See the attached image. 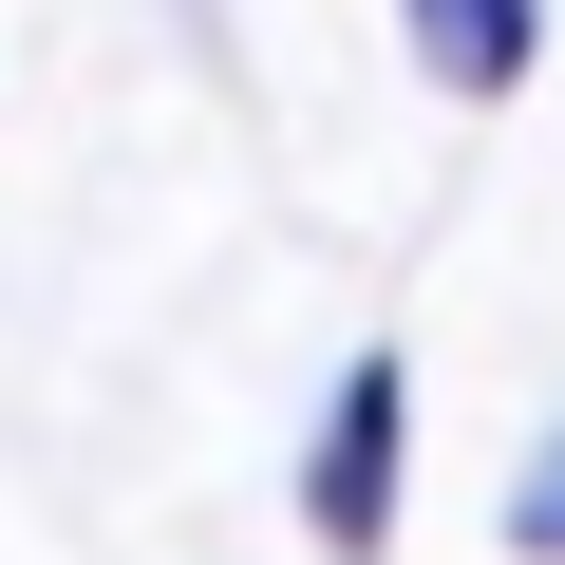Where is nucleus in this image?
<instances>
[{
	"mask_svg": "<svg viewBox=\"0 0 565 565\" xmlns=\"http://www.w3.org/2000/svg\"><path fill=\"white\" fill-rule=\"evenodd\" d=\"M377 509H396V359H359L340 377V434H321V527L359 546Z\"/></svg>",
	"mask_w": 565,
	"mask_h": 565,
	"instance_id": "obj_1",
	"label": "nucleus"
},
{
	"mask_svg": "<svg viewBox=\"0 0 565 565\" xmlns=\"http://www.w3.org/2000/svg\"><path fill=\"white\" fill-rule=\"evenodd\" d=\"M415 39H434V76L509 95V76H527V0H415Z\"/></svg>",
	"mask_w": 565,
	"mask_h": 565,
	"instance_id": "obj_2",
	"label": "nucleus"
},
{
	"mask_svg": "<svg viewBox=\"0 0 565 565\" xmlns=\"http://www.w3.org/2000/svg\"><path fill=\"white\" fill-rule=\"evenodd\" d=\"M509 527H527V546H565V452H546V490H527V509H509Z\"/></svg>",
	"mask_w": 565,
	"mask_h": 565,
	"instance_id": "obj_3",
	"label": "nucleus"
}]
</instances>
